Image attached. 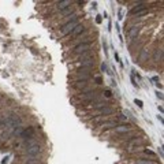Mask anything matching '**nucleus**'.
<instances>
[{"label":"nucleus","instance_id":"10","mask_svg":"<svg viewBox=\"0 0 164 164\" xmlns=\"http://www.w3.org/2000/svg\"><path fill=\"white\" fill-rule=\"evenodd\" d=\"M74 14V7H69V8H66V10H63V11H59L57 12V17H59L60 19H63L64 17H70V15H73Z\"/></svg>","mask_w":164,"mask_h":164},{"label":"nucleus","instance_id":"5","mask_svg":"<svg viewBox=\"0 0 164 164\" xmlns=\"http://www.w3.org/2000/svg\"><path fill=\"white\" fill-rule=\"evenodd\" d=\"M112 105V101L108 100V98H103V100H96V101H92L89 104H85L84 107H88L89 110L92 111H96L98 108H103V107H111Z\"/></svg>","mask_w":164,"mask_h":164},{"label":"nucleus","instance_id":"12","mask_svg":"<svg viewBox=\"0 0 164 164\" xmlns=\"http://www.w3.org/2000/svg\"><path fill=\"white\" fill-rule=\"evenodd\" d=\"M56 4H57L56 8L59 10V11H63V10L71 7V6H73V2H71V0H66V2H57Z\"/></svg>","mask_w":164,"mask_h":164},{"label":"nucleus","instance_id":"7","mask_svg":"<svg viewBox=\"0 0 164 164\" xmlns=\"http://www.w3.org/2000/svg\"><path fill=\"white\" fill-rule=\"evenodd\" d=\"M84 32H86V27H85L82 23H79L77 27H74V30H73V32L70 33L69 36H67V37H69V41H71V40L77 39V37L81 36V34H82Z\"/></svg>","mask_w":164,"mask_h":164},{"label":"nucleus","instance_id":"9","mask_svg":"<svg viewBox=\"0 0 164 164\" xmlns=\"http://www.w3.org/2000/svg\"><path fill=\"white\" fill-rule=\"evenodd\" d=\"M41 152V146L39 144H32V145L26 146V155L27 156H37Z\"/></svg>","mask_w":164,"mask_h":164},{"label":"nucleus","instance_id":"14","mask_svg":"<svg viewBox=\"0 0 164 164\" xmlns=\"http://www.w3.org/2000/svg\"><path fill=\"white\" fill-rule=\"evenodd\" d=\"M138 32H140V27H137V26L131 27V29L128 30V36H130L131 39H135V37H137V34H138Z\"/></svg>","mask_w":164,"mask_h":164},{"label":"nucleus","instance_id":"20","mask_svg":"<svg viewBox=\"0 0 164 164\" xmlns=\"http://www.w3.org/2000/svg\"><path fill=\"white\" fill-rule=\"evenodd\" d=\"M101 69H103V71H105V73H110V71H108V69H107V66H105L104 63H103V64H101Z\"/></svg>","mask_w":164,"mask_h":164},{"label":"nucleus","instance_id":"13","mask_svg":"<svg viewBox=\"0 0 164 164\" xmlns=\"http://www.w3.org/2000/svg\"><path fill=\"white\" fill-rule=\"evenodd\" d=\"M142 144H144V138L135 137V138H133V140L128 141V149L134 148V146H138V145H142Z\"/></svg>","mask_w":164,"mask_h":164},{"label":"nucleus","instance_id":"15","mask_svg":"<svg viewBox=\"0 0 164 164\" xmlns=\"http://www.w3.org/2000/svg\"><path fill=\"white\" fill-rule=\"evenodd\" d=\"M135 164H157V163L153 161V160H150V159H140Z\"/></svg>","mask_w":164,"mask_h":164},{"label":"nucleus","instance_id":"6","mask_svg":"<svg viewBox=\"0 0 164 164\" xmlns=\"http://www.w3.org/2000/svg\"><path fill=\"white\" fill-rule=\"evenodd\" d=\"M88 42H94V39H93L92 36H78L77 39L69 41V45L70 47H71V45L77 47V45H79V44H88Z\"/></svg>","mask_w":164,"mask_h":164},{"label":"nucleus","instance_id":"2","mask_svg":"<svg viewBox=\"0 0 164 164\" xmlns=\"http://www.w3.org/2000/svg\"><path fill=\"white\" fill-rule=\"evenodd\" d=\"M78 25H79V17H78V18H75V19H71V21H69V22H66V23L63 25L62 27H60L59 36H60V37L69 36L70 33L74 30V27H77Z\"/></svg>","mask_w":164,"mask_h":164},{"label":"nucleus","instance_id":"11","mask_svg":"<svg viewBox=\"0 0 164 164\" xmlns=\"http://www.w3.org/2000/svg\"><path fill=\"white\" fill-rule=\"evenodd\" d=\"M21 137L25 138V140H30V138H33L34 137V128L29 127V128H26V130H23L21 133Z\"/></svg>","mask_w":164,"mask_h":164},{"label":"nucleus","instance_id":"8","mask_svg":"<svg viewBox=\"0 0 164 164\" xmlns=\"http://www.w3.org/2000/svg\"><path fill=\"white\" fill-rule=\"evenodd\" d=\"M134 130V127H133V125H130V123H123V125H118L116 127H113V133H118V134H126L127 131H131Z\"/></svg>","mask_w":164,"mask_h":164},{"label":"nucleus","instance_id":"4","mask_svg":"<svg viewBox=\"0 0 164 164\" xmlns=\"http://www.w3.org/2000/svg\"><path fill=\"white\" fill-rule=\"evenodd\" d=\"M93 47H94V42L79 44V45H77V47L71 48V51L69 52V55H70V57H71V56H77V55H81V54H84V52H86V51L93 49Z\"/></svg>","mask_w":164,"mask_h":164},{"label":"nucleus","instance_id":"18","mask_svg":"<svg viewBox=\"0 0 164 164\" xmlns=\"http://www.w3.org/2000/svg\"><path fill=\"white\" fill-rule=\"evenodd\" d=\"M135 104H137L140 108H142V107H144V104H142V101H141V100H135Z\"/></svg>","mask_w":164,"mask_h":164},{"label":"nucleus","instance_id":"17","mask_svg":"<svg viewBox=\"0 0 164 164\" xmlns=\"http://www.w3.org/2000/svg\"><path fill=\"white\" fill-rule=\"evenodd\" d=\"M103 93H104V96H105V97H107V98H110L111 96H112V93H111V90H110V89H105V90H103Z\"/></svg>","mask_w":164,"mask_h":164},{"label":"nucleus","instance_id":"1","mask_svg":"<svg viewBox=\"0 0 164 164\" xmlns=\"http://www.w3.org/2000/svg\"><path fill=\"white\" fill-rule=\"evenodd\" d=\"M96 59H97V56H92V57H88V59L78 60V62H74V63L70 64V69L74 71V70L90 69V67H94V66H96Z\"/></svg>","mask_w":164,"mask_h":164},{"label":"nucleus","instance_id":"16","mask_svg":"<svg viewBox=\"0 0 164 164\" xmlns=\"http://www.w3.org/2000/svg\"><path fill=\"white\" fill-rule=\"evenodd\" d=\"M144 153H145V155L152 156V157H155V156H156V153L153 152V150H150V149H144Z\"/></svg>","mask_w":164,"mask_h":164},{"label":"nucleus","instance_id":"19","mask_svg":"<svg viewBox=\"0 0 164 164\" xmlns=\"http://www.w3.org/2000/svg\"><path fill=\"white\" fill-rule=\"evenodd\" d=\"M115 57H116V62L119 63L120 66H122V60H120V56H119V55H118V54H115Z\"/></svg>","mask_w":164,"mask_h":164},{"label":"nucleus","instance_id":"21","mask_svg":"<svg viewBox=\"0 0 164 164\" xmlns=\"http://www.w3.org/2000/svg\"><path fill=\"white\" fill-rule=\"evenodd\" d=\"M157 97H159V98H163V94H161V92H157Z\"/></svg>","mask_w":164,"mask_h":164},{"label":"nucleus","instance_id":"3","mask_svg":"<svg viewBox=\"0 0 164 164\" xmlns=\"http://www.w3.org/2000/svg\"><path fill=\"white\" fill-rule=\"evenodd\" d=\"M116 112V108L113 107H103V108H98L96 111H92L89 113V119H93V118H97V116H107V115H113Z\"/></svg>","mask_w":164,"mask_h":164}]
</instances>
